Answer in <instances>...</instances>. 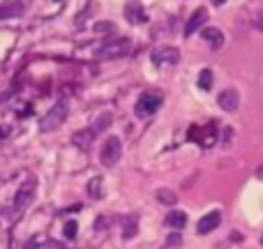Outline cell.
Returning <instances> with one entry per match:
<instances>
[{"mask_svg":"<svg viewBox=\"0 0 263 249\" xmlns=\"http://www.w3.org/2000/svg\"><path fill=\"white\" fill-rule=\"evenodd\" d=\"M67 113H69L67 100H58L53 106L47 111V115L42 118L40 129H42V132H53V129H58L62 122L67 120Z\"/></svg>","mask_w":263,"mask_h":249,"instance_id":"1","label":"cell"},{"mask_svg":"<svg viewBox=\"0 0 263 249\" xmlns=\"http://www.w3.org/2000/svg\"><path fill=\"white\" fill-rule=\"evenodd\" d=\"M132 51V42L129 37H118L113 42H106L104 47L97 49V58L100 60H115V58H122Z\"/></svg>","mask_w":263,"mask_h":249,"instance_id":"2","label":"cell"},{"mask_svg":"<svg viewBox=\"0 0 263 249\" xmlns=\"http://www.w3.org/2000/svg\"><path fill=\"white\" fill-rule=\"evenodd\" d=\"M187 139L189 141L199 143L201 148H210V146H215L217 141V125L215 122H210L206 127H199V125H192L187 132Z\"/></svg>","mask_w":263,"mask_h":249,"instance_id":"3","label":"cell"},{"mask_svg":"<svg viewBox=\"0 0 263 249\" xmlns=\"http://www.w3.org/2000/svg\"><path fill=\"white\" fill-rule=\"evenodd\" d=\"M162 106V95L157 93H146L139 97V101H136L134 106V113L139 115V118H150V115H155V111Z\"/></svg>","mask_w":263,"mask_h":249,"instance_id":"4","label":"cell"},{"mask_svg":"<svg viewBox=\"0 0 263 249\" xmlns=\"http://www.w3.org/2000/svg\"><path fill=\"white\" fill-rule=\"evenodd\" d=\"M120 152H122V143L118 136H108L104 146H102V152H100V159L104 166H113L118 159H120Z\"/></svg>","mask_w":263,"mask_h":249,"instance_id":"5","label":"cell"},{"mask_svg":"<svg viewBox=\"0 0 263 249\" xmlns=\"http://www.w3.org/2000/svg\"><path fill=\"white\" fill-rule=\"evenodd\" d=\"M35 199V180H28L21 189H16V196H14V208L16 210H23L28 208Z\"/></svg>","mask_w":263,"mask_h":249,"instance_id":"6","label":"cell"},{"mask_svg":"<svg viewBox=\"0 0 263 249\" xmlns=\"http://www.w3.org/2000/svg\"><path fill=\"white\" fill-rule=\"evenodd\" d=\"M26 14V2L23 0H9L0 7V19H16Z\"/></svg>","mask_w":263,"mask_h":249,"instance_id":"7","label":"cell"},{"mask_svg":"<svg viewBox=\"0 0 263 249\" xmlns=\"http://www.w3.org/2000/svg\"><path fill=\"white\" fill-rule=\"evenodd\" d=\"M180 60V51L173 47H166V49H157L155 53H153V62L155 65H162V62H169V65H175V62Z\"/></svg>","mask_w":263,"mask_h":249,"instance_id":"8","label":"cell"},{"mask_svg":"<svg viewBox=\"0 0 263 249\" xmlns=\"http://www.w3.org/2000/svg\"><path fill=\"white\" fill-rule=\"evenodd\" d=\"M206 19H208V9H206V7H199V9L189 16L187 26H185V37H189L192 33H196V30L206 23Z\"/></svg>","mask_w":263,"mask_h":249,"instance_id":"9","label":"cell"},{"mask_svg":"<svg viewBox=\"0 0 263 249\" xmlns=\"http://www.w3.org/2000/svg\"><path fill=\"white\" fill-rule=\"evenodd\" d=\"M219 222H222V215H219L217 210H212V212H208L201 222L196 224V231H199L201 236H206V233H210V231H215L217 226H219Z\"/></svg>","mask_w":263,"mask_h":249,"instance_id":"10","label":"cell"},{"mask_svg":"<svg viewBox=\"0 0 263 249\" xmlns=\"http://www.w3.org/2000/svg\"><path fill=\"white\" fill-rule=\"evenodd\" d=\"M217 101H219V106H222L224 111H236L238 104H240L238 90H233V88H229V90H222V93H219V97H217Z\"/></svg>","mask_w":263,"mask_h":249,"instance_id":"11","label":"cell"},{"mask_svg":"<svg viewBox=\"0 0 263 249\" xmlns=\"http://www.w3.org/2000/svg\"><path fill=\"white\" fill-rule=\"evenodd\" d=\"M125 19L129 21V23H146V9H143L139 2H127L125 5Z\"/></svg>","mask_w":263,"mask_h":249,"instance_id":"12","label":"cell"},{"mask_svg":"<svg viewBox=\"0 0 263 249\" xmlns=\"http://www.w3.org/2000/svg\"><path fill=\"white\" fill-rule=\"evenodd\" d=\"M201 35H203V40L208 42L212 49H222V44H224L222 30H217V28H203Z\"/></svg>","mask_w":263,"mask_h":249,"instance_id":"13","label":"cell"},{"mask_svg":"<svg viewBox=\"0 0 263 249\" xmlns=\"http://www.w3.org/2000/svg\"><path fill=\"white\" fill-rule=\"evenodd\" d=\"M95 136H97V134H95V129H93V127H88V129H81V132H76L72 141H74L79 148L86 150V148H90V143L95 141Z\"/></svg>","mask_w":263,"mask_h":249,"instance_id":"14","label":"cell"},{"mask_svg":"<svg viewBox=\"0 0 263 249\" xmlns=\"http://www.w3.org/2000/svg\"><path fill=\"white\" fill-rule=\"evenodd\" d=\"M185 224H187V215L182 210H171L169 215H166V226H171V229L180 231Z\"/></svg>","mask_w":263,"mask_h":249,"instance_id":"15","label":"cell"},{"mask_svg":"<svg viewBox=\"0 0 263 249\" xmlns=\"http://www.w3.org/2000/svg\"><path fill=\"white\" fill-rule=\"evenodd\" d=\"M104 182H102V178H93V180L88 182V196L90 199H102L104 196Z\"/></svg>","mask_w":263,"mask_h":249,"instance_id":"16","label":"cell"},{"mask_svg":"<svg viewBox=\"0 0 263 249\" xmlns=\"http://www.w3.org/2000/svg\"><path fill=\"white\" fill-rule=\"evenodd\" d=\"M199 88H201V90H210V88H212V72H210V69H201V74H199Z\"/></svg>","mask_w":263,"mask_h":249,"instance_id":"17","label":"cell"},{"mask_svg":"<svg viewBox=\"0 0 263 249\" xmlns=\"http://www.w3.org/2000/svg\"><path fill=\"white\" fill-rule=\"evenodd\" d=\"M55 243H51V240H42V238H33L30 243L26 245V249H53Z\"/></svg>","mask_w":263,"mask_h":249,"instance_id":"18","label":"cell"},{"mask_svg":"<svg viewBox=\"0 0 263 249\" xmlns=\"http://www.w3.org/2000/svg\"><path fill=\"white\" fill-rule=\"evenodd\" d=\"M108 125H111V115H108V113H102L100 118H97V120H95V125H93L95 134H97V132H104V129H106Z\"/></svg>","mask_w":263,"mask_h":249,"instance_id":"19","label":"cell"},{"mask_svg":"<svg viewBox=\"0 0 263 249\" xmlns=\"http://www.w3.org/2000/svg\"><path fill=\"white\" fill-rule=\"evenodd\" d=\"M157 199L162 203H166V205H173V203L178 201V196H175L173 192H169V189H159V192H157Z\"/></svg>","mask_w":263,"mask_h":249,"instance_id":"20","label":"cell"},{"mask_svg":"<svg viewBox=\"0 0 263 249\" xmlns=\"http://www.w3.org/2000/svg\"><path fill=\"white\" fill-rule=\"evenodd\" d=\"M62 233H65V238H67V240H74L76 233H79V224H76V222H67V224H65V229H62Z\"/></svg>","mask_w":263,"mask_h":249,"instance_id":"21","label":"cell"},{"mask_svg":"<svg viewBox=\"0 0 263 249\" xmlns=\"http://www.w3.org/2000/svg\"><path fill=\"white\" fill-rule=\"evenodd\" d=\"M95 30H97V33H113V23H111V21H102V23L95 26Z\"/></svg>","mask_w":263,"mask_h":249,"instance_id":"22","label":"cell"},{"mask_svg":"<svg viewBox=\"0 0 263 249\" xmlns=\"http://www.w3.org/2000/svg\"><path fill=\"white\" fill-rule=\"evenodd\" d=\"M180 243H182V238L180 236H178V233H171V236H169V240H166V245H169V247H180Z\"/></svg>","mask_w":263,"mask_h":249,"instance_id":"23","label":"cell"},{"mask_svg":"<svg viewBox=\"0 0 263 249\" xmlns=\"http://www.w3.org/2000/svg\"><path fill=\"white\" fill-rule=\"evenodd\" d=\"M9 132H12L9 127H5V125H0V141H5V139H9Z\"/></svg>","mask_w":263,"mask_h":249,"instance_id":"24","label":"cell"},{"mask_svg":"<svg viewBox=\"0 0 263 249\" xmlns=\"http://www.w3.org/2000/svg\"><path fill=\"white\" fill-rule=\"evenodd\" d=\"M212 5H217V7H219V5H224V0H212Z\"/></svg>","mask_w":263,"mask_h":249,"instance_id":"25","label":"cell"},{"mask_svg":"<svg viewBox=\"0 0 263 249\" xmlns=\"http://www.w3.org/2000/svg\"><path fill=\"white\" fill-rule=\"evenodd\" d=\"M259 178H263V164L259 166Z\"/></svg>","mask_w":263,"mask_h":249,"instance_id":"26","label":"cell"},{"mask_svg":"<svg viewBox=\"0 0 263 249\" xmlns=\"http://www.w3.org/2000/svg\"><path fill=\"white\" fill-rule=\"evenodd\" d=\"M261 243H263V238H261Z\"/></svg>","mask_w":263,"mask_h":249,"instance_id":"27","label":"cell"}]
</instances>
